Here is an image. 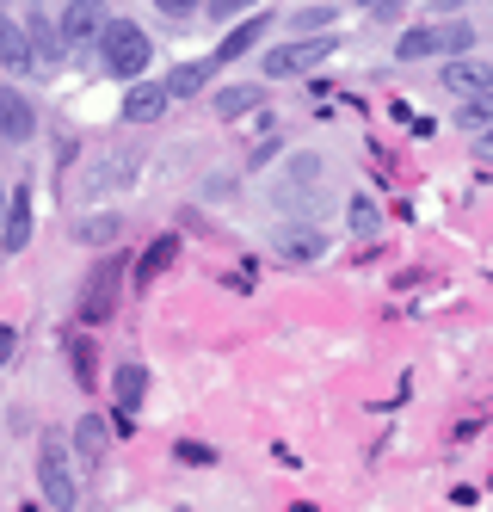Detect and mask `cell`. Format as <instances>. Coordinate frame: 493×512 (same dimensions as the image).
Here are the masks:
<instances>
[{"mask_svg": "<svg viewBox=\"0 0 493 512\" xmlns=\"http://www.w3.org/2000/svg\"><path fill=\"white\" fill-rule=\"evenodd\" d=\"M74 235H81L87 247H105V241H118V216H87V223L74 229Z\"/></svg>", "mask_w": 493, "mask_h": 512, "instance_id": "cell-21", "label": "cell"}, {"mask_svg": "<svg viewBox=\"0 0 493 512\" xmlns=\"http://www.w3.org/2000/svg\"><path fill=\"white\" fill-rule=\"evenodd\" d=\"M37 494L50 500V512H74V500H81V482L68 469L62 438H44V451H37Z\"/></svg>", "mask_w": 493, "mask_h": 512, "instance_id": "cell-2", "label": "cell"}, {"mask_svg": "<svg viewBox=\"0 0 493 512\" xmlns=\"http://www.w3.org/2000/svg\"><path fill=\"white\" fill-rule=\"evenodd\" d=\"M339 50V38L327 31V38H290V44H278L272 56H265V75L272 81H296V75H309L315 62H327Z\"/></svg>", "mask_w": 493, "mask_h": 512, "instance_id": "cell-3", "label": "cell"}, {"mask_svg": "<svg viewBox=\"0 0 493 512\" xmlns=\"http://www.w3.org/2000/svg\"><path fill=\"white\" fill-rule=\"evenodd\" d=\"M457 7H463V0H432V13H438V19H450Z\"/></svg>", "mask_w": 493, "mask_h": 512, "instance_id": "cell-29", "label": "cell"}, {"mask_svg": "<svg viewBox=\"0 0 493 512\" xmlns=\"http://www.w3.org/2000/svg\"><path fill=\"white\" fill-rule=\"evenodd\" d=\"M469 50H475V25L438 19V56H469Z\"/></svg>", "mask_w": 493, "mask_h": 512, "instance_id": "cell-18", "label": "cell"}, {"mask_svg": "<svg viewBox=\"0 0 493 512\" xmlns=\"http://www.w3.org/2000/svg\"><path fill=\"white\" fill-rule=\"evenodd\" d=\"M475 161H481V167H493V124L475 136Z\"/></svg>", "mask_w": 493, "mask_h": 512, "instance_id": "cell-28", "label": "cell"}, {"mask_svg": "<svg viewBox=\"0 0 493 512\" xmlns=\"http://www.w3.org/2000/svg\"><path fill=\"white\" fill-rule=\"evenodd\" d=\"M118 284H124V260H118V253H105V260L93 266V278H87V290H81V321L87 327L111 321V309H118Z\"/></svg>", "mask_w": 493, "mask_h": 512, "instance_id": "cell-4", "label": "cell"}, {"mask_svg": "<svg viewBox=\"0 0 493 512\" xmlns=\"http://www.w3.org/2000/svg\"><path fill=\"white\" fill-rule=\"evenodd\" d=\"M438 81H444V93H457V99H487L493 93V62H481V56H450L438 68Z\"/></svg>", "mask_w": 493, "mask_h": 512, "instance_id": "cell-6", "label": "cell"}, {"mask_svg": "<svg viewBox=\"0 0 493 512\" xmlns=\"http://www.w3.org/2000/svg\"><path fill=\"white\" fill-rule=\"evenodd\" d=\"M457 124H463V130H475V136H481V130H487V124H493V105H487V99H463V118H457Z\"/></svg>", "mask_w": 493, "mask_h": 512, "instance_id": "cell-23", "label": "cell"}, {"mask_svg": "<svg viewBox=\"0 0 493 512\" xmlns=\"http://www.w3.org/2000/svg\"><path fill=\"white\" fill-rule=\"evenodd\" d=\"M327 25H333V13H327V7H309V13H290V31H309V38H327Z\"/></svg>", "mask_w": 493, "mask_h": 512, "instance_id": "cell-22", "label": "cell"}, {"mask_svg": "<svg viewBox=\"0 0 493 512\" xmlns=\"http://www.w3.org/2000/svg\"><path fill=\"white\" fill-rule=\"evenodd\" d=\"M37 136V112L19 87H0V142H31Z\"/></svg>", "mask_w": 493, "mask_h": 512, "instance_id": "cell-10", "label": "cell"}, {"mask_svg": "<svg viewBox=\"0 0 493 512\" xmlns=\"http://www.w3.org/2000/svg\"><path fill=\"white\" fill-rule=\"evenodd\" d=\"M265 31H272V13H247V19H235V25H229V38L216 44V62H241V56L265 38Z\"/></svg>", "mask_w": 493, "mask_h": 512, "instance_id": "cell-13", "label": "cell"}, {"mask_svg": "<svg viewBox=\"0 0 493 512\" xmlns=\"http://www.w3.org/2000/svg\"><path fill=\"white\" fill-rule=\"evenodd\" d=\"M173 260H179V241H173V235H161V241H155V247H148L142 260H136V278H142V284H148V278H161Z\"/></svg>", "mask_w": 493, "mask_h": 512, "instance_id": "cell-20", "label": "cell"}, {"mask_svg": "<svg viewBox=\"0 0 493 512\" xmlns=\"http://www.w3.org/2000/svg\"><path fill=\"white\" fill-rule=\"evenodd\" d=\"M7 204H13V192H7V186H0V223H7Z\"/></svg>", "mask_w": 493, "mask_h": 512, "instance_id": "cell-30", "label": "cell"}, {"mask_svg": "<svg viewBox=\"0 0 493 512\" xmlns=\"http://www.w3.org/2000/svg\"><path fill=\"white\" fill-rule=\"evenodd\" d=\"M74 451H81V463H99V457L111 451V426H105L99 414H87L81 426H74Z\"/></svg>", "mask_w": 493, "mask_h": 512, "instance_id": "cell-17", "label": "cell"}, {"mask_svg": "<svg viewBox=\"0 0 493 512\" xmlns=\"http://www.w3.org/2000/svg\"><path fill=\"white\" fill-rule=\"evenodd\" d=\"M99 68L118 81H142L148 68H155V44H148V31L136 19H111L105 38H99Z\"/></svg>", "mask_w": 493, "mask_h": 512, "instance_id": "cell-1", "label": "cell"}, {"mask_svg": "<svg viewBox=\"0 0 493 512\" xmlns=\"http://www.w3.org/2000/svg\"><path fill=\"white\" fill-rule=\"evenodd\" d=\"M155 7H161L167 19H192V13H198V0H155Z\"/></svg>", "mask_w": 493, "mask_h": 512, "instance_id": "cell-26", "label": "cell"}, {"mask_svg": "<svg viewBox=\"0 0 493 512\" xmlns=\"http://www.w3.org/2000/svg\"><path fill=\"white\" fill-rule=\"evenodd\" d=\"M272 247L284 253V260H296V266H315L321 253H327V235L315 229V223H278V235H272Z\"/></svg>", "mask_w": 493, "mask_h": 512, "instance_id": "cell-9", "label": "cell"}, {"mask_svg": "<svg viewBox=\"0 0 493 512\" xmlns=\"http://www.w3.org/2000/svg\"><path fill=\"white\" fill-rule=\"evenodd\" d=\"M25 241H31V192L19 186L7 204V223H0V253H25Z\"/></svg>", "mask_w": 493, "mask_h": 512, "instance_id": "cell-14", "label": "cell"}, {"mask_svg": "<svg viewBox=\"0 0 493 512\" xmlns=\"http://www.w3.org/2000/svg\"><path fill=\"white\" fill-rule=\"evenodd\" d=\"M352 229H364V235L376 229V204L370 198H352Z\"/></svg>", "mask_w": 493, "mask_h": 512, "instance_id": "cell-25", "label": "cell"}, {"mask_svg": "<svg viewBox=\"0 0 493 512\" xmlns=\"http://www.w3.org/2000/svg\"><path fill=\"white\" fill-rule=\"evenodd\" d=\"M167 105H173L167 81H130V93H124V118H130V124H155Z\"/></svg>", "mask_w": 493, "mask_h": 512, "instance_id": "cell-12", "label": "cell"}, {"mask_svg": "<svg viewBox=\"0 0 493 512\" xmlns=\"http://www.w3.org/2000/svg\"><path fill=\"white\" fill-rule=\"evenodd\" d=\"M62 19V38H68V50H99V38H105V25H111V13H105V0H68V7L56 13Z\"/></svg>", "mask_w": 493, "mask_h": 512, "instance_id": "cell-5", "label": "cell"}, {"mask_svg": "<svg viewBox=\"0 0 493 512\" xmlns=\"http://www.w3.org/2000/svg\"><path fill=\"white\" fill-rule=\"evenodd\" d=\"M0 68H7V75H44L31 38H25V19H7V13H0Z\"/></svg>", "mask_w": 493, "mask_h": 512, "instance_id": "cell-8", "label": "cell"}, {"mask_svg": "<svg viewBox=\"0 0 493 512\" xmlns=\"http://www.w3.org/2000/svg\"><path fill=\"white\" fill-rule=\"evenodd\" d=\"M142 395H148V364H118V371H111V401H118V426H130V420H136Z\"/></svg>", "mask_w": 493, "mask_h": 512, "instance_id": "cell-11", "label": "cell"}, {"mask_svg": "<svg viewBox=\"0 0 493 512\" xmlns=\"http://www.w3.org/2000/svg\"><path fill=\"white\" fill-rule=\"evenodd\" d=\"M210 75H216V56L210 62H185V68H173V75H167V93L173 99H198L210 87Z\"/></svg>", "mask_w": 493, "mask_h": 512, "instance_id": "cell-15", "label": "cell"}, {"mask_svg": "<svg viewBox=\"0 0 493 512\" xmlns=\"http://www.w3.org/2000/svg\"><path fill=\"white\" fill-rule=\"evenodd\" d=\"M210 105H216V118H247V112H259V105H265V87H253V81L247 87H222Z\"/></svg>", "mask_w": 493, "mask_h": 512, "instance_id": "cell-16", "label": "cell"}, {"mask_svg": "<svg viewBox=\"0 0 493 512\" xmlns=\"http://www.w3.org/2000/svg\"><path fill=\"white\" fill-rule=\"evenodd\" d=\"M25 38H31V50H37V68H44V75H56V68L68 62L62 19H50V13H25Z\"/></svg>", "mask_w": 493, "mask_h": 512, "instance_id": "cell-7", "label": "cell"}, {"mask_svg": "<svg viewBox=\"0 0 493 512\" xmlns=\"http://www.w3.org/2000/svg\"><path fill=\"white\" fill-rule=\"evenodd\" d=\"M401 62H420V56H438V25H413L401 31V44H395Z\"/></svg>", "mask_w": 493, "mask_h": 512, "instance_id": "cell-19", "label": "cell"}, {"mask_svg": "<svg viewBox=\"0 0 493 512\" xmlns=\"http://www.w3.org/2000/svg\"><path fill=\"white\" fill-rule=\"evenodd\" d=\"M210 19H241V13H259V0H204Z\"/></svg>", "mask_w": 493, "mask_h": 512, "instance_id": "cell-24", "label": "cell"}, {"mask_svg": "<svg viewBox=\"0 0 493 512\" xmlns=\"http://www.w3.org/2000/svg\"><path fill=\"white\" fill-rule=\"evenodd\" d=\"M179 463L198 469V463H216V451H210V445H179Z\"/></svg>", "mask_w": 493, "mask_h": 512, "instance_id": "cell-27", "label": "cell"}]
</instances>
